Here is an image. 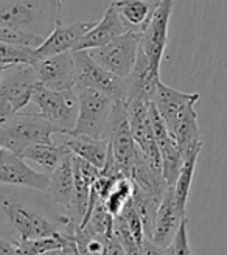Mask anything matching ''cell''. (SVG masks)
<instances>
[{"mask_svg": "<svg viewBox=\"0 0 227 255\" xmlns=\"http://www.w3.org/2000/svg\"><path fill=\"white\" fill-rule=\"evenodd\" d=\"M62 0H0V25L47 36L61 19Z\"/></svg>", "mask_w": 227, "mask_h": 255, "instance_id": "6da1fadb", "label": "cell"}, {"mask_svg": "<svg viewBox=\"0 0 227 255\" xmlns=\"http://www.w3.org/2000/svg\"><path fill=\"white\" fill-rule=\"evenodd\" d=\"M53 135H62V132L37 114L17 112L0 125V146L17 156L30 145L53 142Z\"/></svg>", "mask_w": 227, "mask_h": 255, "instance_id": "7a4b0ae2", "label": "cell"}, {"mask_svg": "<svg viewBox=\"0 0 227 255\" xmlns=\"http://www.w3.org/2000/svg\"><path fill=\"white\" fill-rule=\"evenodd\" d=\"M78 117L70 135H87L108 140L115 101L97 89H80Z\"/></svg>", "mask_w": 227, "mask_h": 255, "instance_id": "3957f363", "label": "cell"}, {"mask_svg": "<svg viewBox=\"0 0 227 255\" xmlns=\"http://www.w3.org/2000/svg\"><path fill=\"white\" fill-rule=\"evenodd\" d=\"M31 103L37 109V116L55 125L64 134H70L78 117V92L77 89L53 91L37 84L31 95Z\"/></svg>", "mask_w": 227, "mask_h": 255, "instance_id": "277c9868", "label": "cell"}, {"mask_svg": "<svg viewBox=\"0 0 227 255\" xmlns=\"http://www.w3.org/2000/svg\"><path fill=\"white\" fill-rule=\"evenodd\" d=\"M75 64V89H97L114 100L126 101L128 97V81L118 78L103 69L89 56L87 50L72 52Z\"/></svg>", "mask_w": 227, "mask_h": 255, "instance_id": "5b68a950", "label": "cell"}, {"mask_svg": "<svg viewBox=\"0 0 227 255\" xmlns=\"http://www.w3.org/2000/svg\"><path fill=\"white\" fill-rule=\"evenodd\" d=\"M174 0H159L148 17L143 28L138 33V48L148 59L149 66L156 72H160L168 44V27L173 14Z\"/></svg>", "mask_w": 227, "mask_h": 255, "instance_id": "8992f818", "label": "cell"}, {"mask_svg": "<svg viewBox=\"0 0 227 255\" xmlns=\"http://www.w3.org/2000/svg\"><path fill=\"white\" fill-rule=\"evenodd\" d=\"M0 212L17 232L19 240L42 238L61 234L58 224L47 220L39 212L27 207L22 201L11 195L0 196Z\"/></svg>", "mask_w": 227, "mask_h": 255, "instance_id": "52a82bcc", "label": "cell"}, {"mask_svg": "<svg viewBox=\"0 0 227 255\" xmlns=\"http://www.w3.org/2000/svg\"><path fill=\"white\" fill-rule=\"evenodd\" d=\"M138 52V33L137 31H126L118 36L112 42L87 50L89 56L103 69L114 73L118 78H128L134 69Z\"/></svg>", "mask_w": 227, "mask_h": 255, "instance_id": "ba28073f", "label": "cell"}, {"mask_svg": "<svg viewBox=\"0 0 227 255\" xmlns=\"http://www.w3.org/2000/svg\"><path fill=\"white\" fill-rule=\"evenodd\" d=\"M37 84L39 81L31 64H14L3 72L0 91L11 103L12 109L20 112L31 103V95Z\"/></svg>", "mask_w": 227, "mask_h": 255, "instance_id": "9c48e42d", "label": "cell"}, {"mask_svg": "<svg viewBox=\"0 0 227 255\" xmlns=\"http://www.w3.org/2000/svg\"><path fill=\"white\" fill-rule=\"evenodd\" d=\"M95 25V22H73L64 23L61 19L56 22L53 30L50 31L39 47L33 48V58L42 59L66 52H75L81 37Z\"/></svg>", "mask_w": 227, "mask_h": 255, "instance_id": "30bf717a", "label": "cell"}, {"mask_svg": "<svg viewBox=\"0 0 227 255\" xmlns=\"http://www.w3.org/2000/svg\"><path fill=\"white\" fill-rule=\"evenodd\" d=\"M31 66L41 86L53 91L75 89V64L72 52L34 59Z\"/></svg>", "mask_w": 227, "mask_h": 255, "instance_id": "8fae6325", "label": "cell"}, {"mask_svg": "<svg viewBox=\"0 0 227 255\" xmlns=\"http://www.w3.org/2000/svg\"><path fill=\"white\" fill-rule=\"evenodd\" d=\"M0 185L47 191L48 174L33 170L28 163H25V159L8 149H3L2 157H0Z\"/></svg>", "mask_w": 227, "mask_h": 255, "instance_id": "7c38bea8", "label": "cell"}, {"mask_svg": "<svg viewBox=\"0 0 227 255\" xmlns=\"http://www.w3.org/2000/svg\"><path fill=\"white\" fill-rule=\"evenodd\" d=\"M98 174L100 170L97 167L73 154V195L70 206L67 207V216L75 224H78V227L89 207L91 190Z\"/></svg>", "mask_w": 227, "mask_h": 255, "instance_id": "4fadbf2b", "label": "cell"}, {"mask_svg": "<svg viewBox=\"0 0 227 255\" xmlns=\"http://www.w3.org/2000/svg\"><path fill=\"white\" fill-rule=\"evenodd\" d=\"M198 101H199V94H187L159 81L153 103L159 112L160 119L165 123L168 132H171L179 117L184 114V111L188 106L196 105Z\"/></svg>", "mask_w": 227, "mask_h": 255, "instance_id": "5bb4252c", "label": "cell"}, {"mask_svg": "<svg viewBox=\"0 0 227 255\" xmlns=\"http://www.w3.org/2000/svg\"><path fill=\"white\" fill-rule=\"evenodd\" d=\"M184 218L185 215L178 209V204H176L173 187H168L157 207L153 232H151L149 240L159 248H168Z\"/></svg>", "mask_w": 227, "mask_h": 255, "instance_id": "9a60e30c", "label": "cell"}, {"mask_svg": "<svg viewBox=\"0 0 227 255\" xmlns=\"http://www.w3.org/2000/svg\"><path fill=\"white\" fill-rule=\"evenodd\" d=\"M126 31H129V28L124 25V22L118 16L115 8L109 5L108 9L105 11L102 20L95 22L94 27L81 37V41L78 42L75 52H77V50H92V48L103 47L112 42L114 39H117L118 36L124 34Z\"/></svg>", "mask_w": 227, "mask_h": 255, "instance_id": "2e32d148", "label": "cell"}, {"mask_svg": "<svg viewBox=\"0 0 227 255\" xmlns=\"http://www.w3.org/2000/svg\"><path fill=\"white\" fill-rule=\"evenodd\" d=\"M62 137H64L62 138V143L69 148L72 154L89 162L98 170H102L105 167L108 151H109V140L94 138L87 135H70V134H64Z\"/></svg>", "mask_w": 227, "mask_h": 255, "instance_id": "e0dca14e", "label": "cell"}, {"mask_svg": "<svg viewBox=\"0 0 227 255\" xmlns=\"http://www.w3.org/2000/svg\"><path fill=\"white\" fill-rule=\"evenodd\" d=\"M47 193L53 202L64 206L66 209L70 206L73 195V154H67L61 160L58 167L48 173V187Z\"/></svg>", "mask_w": 227, "mask_h": 255, "instance_id": "ac0fdd59", "label": "cell"}, {"mask_svg": "<svg viewBox=\"0 0 227 255\" xmlns=\"http://www.w3.org/2000/svg\"><path fill=\"white\" fill-rule=\"evenodd\" d=\"M67 154H70V151L62 142H59V143L48 142V143L30 145L25 148L19 156L25 160H31V162L37 163L48 174L58 167L61 160Z\"/></svg>", "mask_w": 227, "mask_h": 255, "instance_id": "d6986e66", "label": "cell"}, {"mask_svg": "<svg viewBox=\"0 0 227 255\" xmlns=\"http://www.w3.org/2000/svg\"><path fill=\"white\" fill-rule=\"evenodd\" d=\"M111 5L115 8L126 27L132 31L140 33L156 6V2H148V0H114Z\"/></svg>", "mask_w": 227, "mask_h": 255, "instance_id": "ffe728a7", "label": "cell"}, {"mask_svg": "<svg viewBox=\"0 0 227 255\" xmlns=\"http://www.w3.org/2000/svg\"><path fill=\"white\" fill-rule=\"evenodd\" d=\"M201 149L203 148H195L192 151H188L184 156V162L181 165L178 179H176V182L173 185L176 204H178V209L184 215H185V209H187L188 196H190V188H192L193 176H195V170H196V162L201 154Z\"/></svg>", "mask_w": 227, "mask_h": 255, "instance_id": "44dd1931", "label": "cell"}, {"mask_svg": "<svg viewBox=\"0 0 227 255\" xmlns=\"http://www.w3.org/2000/svg\"><path fill=\"white\" fill-rule=\"evenodd\" d=\"M67 238L58 234L52 237H42V238H28V240H17L12 241L19 255H39L42 252L52 251V249H61L67 243Z\"/></svg>", "mask_w": 227, "mask_h": 255, "instance_id": "7402d4cb", "label": "cell"}, {"mask_svg": "<svg viewBox=\"0 0 227 255\" xmlns=\"http://www.w3.org/2000/svg\"><path fill=\"white\" fill-rule=\"evenodd\" d=\"M134 193V184L131 181V177L121 176L120 179L115 182V185L112 187L109 191V195L105 198V207L112 216H117L121 213L124 206L131 201Z\"/></svg>", "mask_w": 227, "mask_h": 255, "instance_id": "603a6c76", "label": "cell"}, {"mask_svg": "<svg viewBox=\"0 0 227 255\" xmlns=\"http://www.w3.org/2000/svg\"><path fill=\"white\" fill-rule=\"evenodd\" d=\"M44 39H45L44 36H39V34L27 31V30L0 25V41L2 42L22 45V47H28V48H36L42 44Z\"/></svg>", "mask_w": 227, "mask_h": 255, "instance_id": "cb8c5ba5", "label": "cell"}, {"mask_svg": "<svg viewBox=\"0 0 227 255\" xmlns=\"http://www.w3.org/2000/svg\"><path fill=\"white\" fill-rule=\"evenodd\" d=\"M33 48L14 45L0 41V66H14V64H31Z\"/></svg>", "mask_w": 227, "mask_h": 255, "instance_id": "d4e9b609", "label": "cell"}, {"mask_svg": "<svg viewBox=\"0 0 227 255\" xmlns=\"http://www.w3.org/2000/svg\"><path fill=\"white\" fill-rule=\"evenodd\" d=\"M187 216L181 221V226L176 232L173 241H171V249L174 255H192L190 241H188V232H187Z\"/></svg>", "mask_w": 227, "mask_h": 255, "instance_id": "484cf974", "label": "cell"}, {"mask_svg": "<svg viewBox=\"0 0 227 255\" xmlns=\"http://www.w3.org/2000/svg\"><path fill=\"white\" fill-rule=\"evenodd\" d=\"M105 255H126L123 246L120 245V241L117 240L115 235H114V231L106 238V251H105Z\"/></svg>", "mask_w": 227, "mask_h": 255, "instance_id": "4316f807", "label": "cell"}, {"mask_svg": "<svg viewBox=\"0 0 227 255\" xmlns=\"http://www.w3.org/2000/svg\"><path fill=\"white\" fill-rule=\"evenodd\" d=\"M16 111L12 109L11 103L5 98V95L2 94V91H0V125L8 122L12 116H16Z\"/></svg>", "mask_w": 227, "mask_h": 255, "instance_id": "83f0119b", "label": "cell"}, {"mask_svg": "<svg viewBox=\"0 0 227 255\" xmlns=\"http://www.w3.org/2000/svg\"><path fill=\"white\" fill-rule=\"evenodd\" d=\"M142 255H165V249L159 248L153 241L146 238L142 245Z\"/></svg>", "mask_w": 227, "mask_h": 255, "instance_id": "f1b7e54d", "label": "cell"}, {"mask_svg": "<svg viewBox=\"0 0 227 255\" xmlns=\"http://www.w3.org/2000/svg\"><path fill=\"white\" fill-rule=\"evenodd\" d=\"M0 255H19V252L16 251L12 241L0 238Z\"/></svg>", "mask_w": 227, "mask_h": 255, "instance_id": "f546056e", "label": "cell"}, {"mask_svg": "<svg viewBox=\"0 0 227 255\" xmlns=\"http://www.w3.org/2000/svg\"><path fill=\"white\" fill-rule=\"evenodd\" d=\"M39 255H62L61 249H52V251H47V252H42Z\"/></svg>", "mask_w": 227, "mask_h": 255, "instance_id": "4dcf8cb0", "label": "cell"}, {"mask_svg": "<svg viewBox=\"0 0 227 255\" xmlns=\"http://www.w3.org/2000/svg\"><path fill=\"white\" fill-rule=\"evenodd\" d=\"M9 66H0V80H2V75H3V72L8 69Z\"/></svg>", "mask_w": 227, "mask_h": 255, "instance_id": "1f68e13d", "label": "cell"}, {"mask_svg": "<svg viewBox=\"0 0 227 255\" xmlns=\"http://www.w3.org/2000/svg\"><path fill=\"white\" fill-rule=\"evenodd\" d=\"M2 152H3V148H2V146H0V157H2Z\"/></svg>", "mask_w": 227, "mask_h": 255, "instance_id": "d6a6232c", "label": "cell"}]
</instances>
